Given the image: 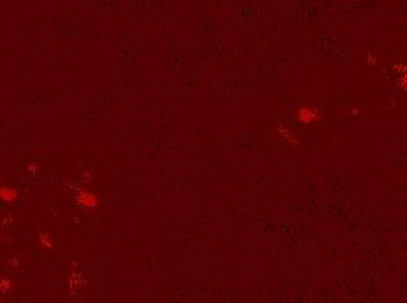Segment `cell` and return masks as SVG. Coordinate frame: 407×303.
<instances>
[{
    "label": "cell",
    "mask_w": 407,
    "mask_h": 303,
    "mask_svg": "<svg viewBox=\"0 0 407 303\" xmlns=\"http://www.w3.org/2000/svg\"><path fill=\"white\" fill-rule=\"evenodd\" d=\"M314 120V111L309 109V107H304V109L298 111V121L302 123H311Z\"/></svg>",
    "instance_id": "obj_1"
}]
</instances>
